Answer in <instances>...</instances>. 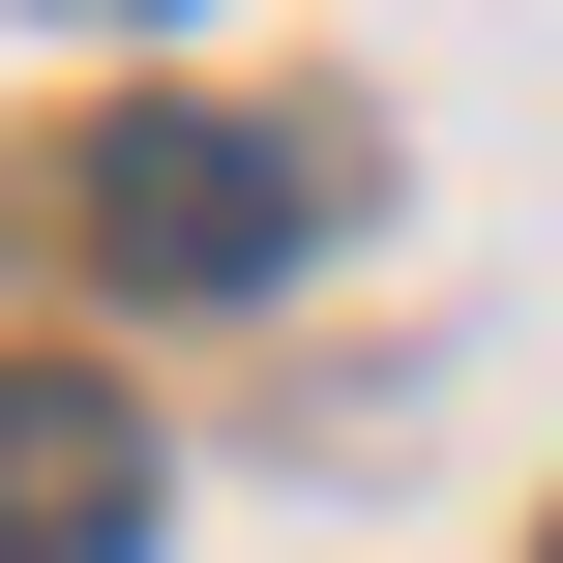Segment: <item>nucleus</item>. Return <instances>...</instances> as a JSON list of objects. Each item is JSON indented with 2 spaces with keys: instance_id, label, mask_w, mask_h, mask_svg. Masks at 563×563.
I'll return each instance as SVG.
<instances>
[{
  "instance_id": "nucleus-1",
  "label": "nucleus",
  "mask_w": 563,
  "mask_h": 563,
  "mask_svg": "<svg viewBox=\"0 0 563 563\" xmlns=\"http://www.w3.org/2000/svg\"><path fill=\"white\" fill-rule=\"evenodd\" d=\"M89 238L178 267V297H238V267H297V148H238V119H119V148H89Z\"/></svg>"
},
{
  "instance_id": "nucleus-2",
  "label": "nucleus",
  "mask_w": 563,
  "mask_h": 563,
  "mask_svg": "<svg viewBox=\"0 0 563 563\" xmlns=\"http://www.w3.org/2000/svg\"><path fill=\"white\" fill-rule=\"evenodd\" d=\"M119 534H148V445H119V386L0 356V563H119Z\"/></svg>"
}]
</instances>
